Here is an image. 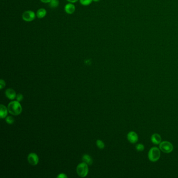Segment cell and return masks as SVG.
<instances>
[{
	"label": "cell",
	"mask_w": 178,
	"mask_h": 178,
	"mask_svg": "<svg viewBox=\"0 0 178 178\" xmlns=\"http://www.w3.org/2000/svg\"><path fill=\"white\" fill-rule=\"evenodd\" d=\"M7 109L9 113L13 115H18L22 112V107L17 100L12 101L9 103L7 106Z\"/></svg>",
	"instance_id": "obj_1"
},
{
	"label": "cell",
	"mask_w": 178,
	"mask_h": 178,
	"mask_svg": "<svg viewBox=\"0 0 178 178\" xmlns=\"http://www.w3.org/2000/svg\"><path fill=\"white\" fill-rule=\"evenodd\" d=\"M160 155V149L156 147H153L148 152V159L151 162H156L159 159Z\"/></svg>",
	"instance_id": "obj_2"
},
{
	"label": "cell",
	"mask_w": 178,
	"mask_h": 178,
	"mask_svg": "<svg viewBox=\"0 0 178 178\" xmlns=\"http://www.w3.org/2000/svg\"><path fill=\"white\" fill-rule=\"evenodd\" d=\"M76 172L77 175L81 177L84 178L86 177L89 172L87 164L85 163L84 162L79 164L76 168Z\"/></svg>",
	"instance_id": "obj_3"
},
{
	"label": "cell",
	"mask_w": 178,
	"mask_h": 178,
	"mask_svg": "<svg viewBox=\"0 0 178 178\" xmlns=\"http://www.w3.org/2000/svg\"><path fill=\"white\" fill-rule=\"evenodd\" d=\"M159 149L165 153L169 154L173 150V146L170 142L168 141H163L159 144Z\"/></svg>",
	"instance_id": "obj_4"
},
{
	"label": "cell",
	"mask_w": 178,
	"mask_h": 178,
	"mask_svg": "<svg viewBox=\"0 0 178 178\" xmlns=\"http://www.w3.org/2000/svg\"><path fill=\"white\" fill-rule=\"evenodd\" d=\"M36 17V14L31 11H27L23 13L22 15V18L25 21L29 22L33 21Z\"/></svg>",
	"instance_id": "obj_5"
},
{
	"label": "cell",
	"mask_w": 178,
	"mask_h": 178,
	"mask_svg": "<svg viewBox=\"0 0 178 178\" xmlns=\"http://www.w3.org/2000/svg\"><path fill=\"white\" fill-rule=\"evenodd\" d=\"M28 163L31 166H36L39 163V157L36 153H31L27 157Z\"/></svg>",
	"instance_id": "obj_6"
},
{
	"label": "cell",
	"mask_w": 178,
	"mask_h": 178,
	"mask_svg": "<svg viewBox=\"0 0 178 178\" xmlns=\"http://www.w3.org/2000/svg\"><path fill=\"white\" fill-rule=\"evenodd\" d=\"M127 140L132 144H135L139 140V136L137 133L134 131H131L127 135Z\"/></svg>",
	"instance_id": "obj_7"
},
{
	"label": "cell",
	"mask_w": 178,
	"mask_h": 178,
	"mask_svg": "<svg viewBox=\"0 0 178 178\" xmlns=\"http://www.w3.org/2000/svg\"><path fill=\"white\" fill-rule=\"evenodd\" d=\"M5 95L10 100H14L16 98L17 95L15 91L12 88H8L5 91Z\"/></svg>",
	"instance_id": "obj_8"
},
{
	"label": "cell",
	"mask_w": 178,
	"mask_h": 178,
	"mask_svg": "<svg viewBox=\"0 0 178 178\" xmlns=\"http://www.w3.org/2000/svg\"><path fill=\"white\" fill-rule=\"evenodd\" d=\"M151 141L155 145H159V144L161 142V137L159 134L155 133L151 137Z\"/></svg>",
	"instance_id": "obj_9"
},
{
	"label": "cell",
	"mask_w": 178,
	"mask_h": 178,
	"mask_svg": "<svg viewBox=\"0 0 178 178\" xmlns=\"http://www.w3.org/2000/svg\"><path fill=\"white\" fill-rule=\"evenodd\" d=\"M64 9L67 14H72L75 11V6L71 3H69V4H67V5L65 6Z\"/></svg>",
	"instance_id": "obj_10"
},
{
	"label": "cell",
	"mask_w": 178,
	"mask_h": 178,
	"mask_svg": "<svg viewBox=\"0 0 178 178\" xmlns=\"http://www.w3.org/2000/svg\"><path fill=\"white\" fill-rule=\"evenodd\" d=\"M8 112H9V110H8L7 108H6L4 105L1 104L0 106V117L1 118L4 119L7 117Z\"/></svg>",
	"instance_id": "obj_11"
},
{
	"label": "cell",
	"mask_w": 178,
	"mask_h": 178,
	"mask_svg": "<svg viewBox=\"0 0 178 178\" xmlns=\"http://www.w3.org/2000/svg\"><path fill=\"white\" fill-rule=\"evenodd\" d=\"M82 160L85 163L87 164L88 165H91L93 163V160L91 158V156L87 154H85L82 157Z\"/></svg>",
	"instance_id": "obj_12"
},
{
	"label": "cell",
	"mask_w": 178,
	"mask_h": 178,
	"mask_svg": "<svg viewBox=\"0 0 178 178\" xmlns=\"http://www.w3.org/2000/svg\"><path fill=\"white\" fill-rule=\"evenodd\" d=\"M47 14V11L45 9H40L37 12V16L39 18H43Z\"/></svg>",
	"instance_id": "obj_13"
},
{
	"label": "cell",
	"mask_w": 178,
	"mask_h": 178,
	"mask_svg": "<svg viewBox=\"0 0 178 178\" xmlns=\"http://www.w3.org/2000/svg\"><path fill=\"white\" fill-rule=\"evenodd\" d=\"M49 6L51 8H55L59 5V0H51V1L49 2Z\"/></svg>",
	"instance_id": "obj_14"
},
{
	"label": "cell",
	"mask_w": 178,
	"mask_h": 178,
	"mask_svg": "<svg viewBox=\"0 0 178 178\" xmlns=\"http://www.w3.org/2000/svg\"><path fill=\"white\" fill-rule=\"evenodd\" d=\"M97 146L100 149H103L105 147V143L100 139H97L96 141Z\"/></svg>",
	"instance_id": "obj_15"
},
{
	"label": "cell",
	"mask_w": 178,
	"mask_h": 178,
	"mask_svg": "<svg viewBox=\"0 0 178 178\" xmlns=\"http://www.w3.org/2000/svg\"><path fill=\"white\" fill-rule=\"evenodd\" d=\"M5 120H6V123L8 124H13L15 122L14 119L12 116L7 117Z\"/></svg>",
	"instance_id": "obj_16"
},
{
	"label": "cell",
	"mask_w": 178,
	"mask_h": 178,
	"mask_svg": "<svg viewBox=\"0 0 178 178\" xmlns=\"http://www.w3.org/2000/svg\"><path fill=\"white\" fill-rule=\"evenodd\" d=\"M80 3L84 6H87L89 5L93 1V0H79Z\"/></svg>",
	"instance_id": "obj_17"
},
{
	"label": "cell",
	"mask_w": 178,
	"mask_h": 178,
	"mask_svg": "<svg viewBox=\"0 0 178 178\" xmlns=\"http://www.w3.org/2000/svg\"><path fill=\"white\" fill-rule=\"evenodd\" d=\"M135 148H136V149L137 151H142L144 150L145 147H144V146L143 144H139L136 145Z\"/></svg>",
	"instance_id": "obj_18"
},
{
	"label": "cell",
	"mask_w": 178,
	"mask_h": 178,
	"mask_svg": "<svg viewBox=\"0 0 178 178\" xmlns=\"http://www.w3.org/2000/svg\"><path fill=\"white\" fill-rule=\"evenodd\" d=\"M16 100L19 101V102H20V101H21L23 99H24V97H23V95H22L21 94H18L17 95V96H16Z\"/></svg>",
	"instance_id": "obj_19"
},
{
	"label": "cell",
	"mask_w": 178,
	"mask_h": 178,
	"mask_svg": "<svg viewBox=\"0 0 178 178\" xmlns=\"http://www.w3.org/2000/svg\"><path fill=\"white\" fill-rule=\"evenodd\" d=\"M5 85H6L5 82L3 79H1L0 80V89H3V88L5 87Z\"/></svg>",
	"instance_id": "obj_20"
},
{
	"label": "cell",
	"mask_w": 178,
	"mask_h": 178,
	"mask_svg": "<svg viewBox=\"0 0 178 178\" xmlns=\"http://www.w3.org/2000/svg\"><path fill=\"white\" fill-rule=\"evenodd\" d=\"M57 178H67V176L65 173H60L59 175H57Z\"/></svg>",
	"instance_id": "obj_21"
},
{
	"label": "cell",
	"mask_w": 178,
	"mask_h": 178,
	"mask_svg": "<svg viewBox=\"0 0 178 178\" xmlns=\"http://www.w3.org/2000/svg\"><path fill=\"white\" fill-rule=\"evenodd\" d=\"M42 2L45 3H48L51 1V0H40Z\"/></svg>",
	"instance_id": "obj_22"
},
{
	"label": "cell",
	"mask_w": 178,
	"mask_h": 178,
	"mask_svg": "<svg viewBox=\"0 0 178 178\" xmlns=\"http://www.w3.org/2000/svg\"><path fill=\"white\" fill-rule=\"evenodd\" d=\"M67 1H69L70 3H75L77 1H78L79 0H67Z\"/></svg>",
	"instance_id": "obj_23"
},
{
	"label": "cell",
	"mask_w": 178,
	"mask_h": 178,
	"mask_svg": "<svg viewBox=\"0 0 178 178\" xmlns=\"http://www.w3.org/2000/svg\"><path fill=\"white\" fill-rule=\"evenodd\" d=\"M93 1L94 2H98V1H99V0H93Z\"/></svg>",
	"instance_id": "obj_24"
}]
</instances>
